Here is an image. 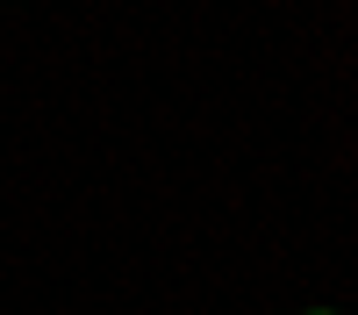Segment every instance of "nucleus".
Returning a JSON list of instances; mask_svg holds the SVG:
<instances>
[{
    "label": "nucleus",
    "mask_w": 358,
    "mask_h": 315,
    "mask_svg": "<svg viewBox=\"0 0 358 315\" xmlns=\"http://www.w3.org/2000/svg\"><path fill=\"white\" fill-rule=\"evenodd\" d=\"M308 315H337V308H308Z\"/></svg>",
    "instance_id": "f257e3e1"
}]
</instances>
